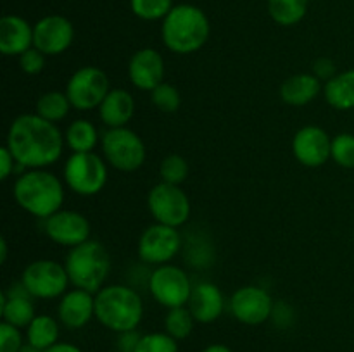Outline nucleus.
<instances>
[{
	"label": "nucleus",
	"instance_id": "nucleus-34",
	"mask_svg": "<svg viewBox=\"0 0 354 352\" xmlns=\"http://www.w3.org/2000/svg\"><path fill=\"white\" fill-rule=\"evenodd\" d=\"M135 352H178V340L166 331L142 335L138 347Z\"/></svg>",
	"mask_w": 354,
	"mask_h": 352
},
{
	"label": "nucleus",
	"instance_id": "nucleus-29",
	"mask_svg": "<svg viewBox=\"0 0 354 352\" xmlns=\"http://www.w3.org/2000/svg\"><path fill=\"white\" fill-rule=\"evenodd\" d=\"M194 324H196V317L190 313L189 306L173 307V309H168L165 316V331L178 342L185 340L192 333Z\"/></svg>",
	"mask_w": 354,
	"mask_h": 352
},
{
	"label": "nucleus",
	"instance_id": "nucleus-12",
	"mask_svg": "<svg viewBox=\"0 0 354 352\" xmlns=\"http://www.w3.org/2000/svg\"><path fill=\"white\" fill-rule=\"evenodd\" d=\"M182 248V237L178 228L154 223L145 228L138 237V257L151 266L169 264Z\"/></svg>",
	"mask_w": 354,
	"mask_h": 352
},
{
	"label": "nucleus",
	"instance_id": "nucleus-24",
	"mask_svg": "<svg viewBox=\"0 0 354 352\" xmlns=\"http://www.w3.org/2000/svg\"><path fill=\"white\" fill-rule=\"evenodd\" d=\"M324 97L330 107L337 110L354 109V69L337 72L324 86Z\"/></svg>",
	"mask_w": 354,
	"mask_h": 352
},
{
	"label": "nucleus",
	"instance_id": "nucleus-26",
	"mask_svg": "<svg viewBox=\"0 0 354 352\" xmlns=\"http://www.w3.org/2000/svg\"><path fill=\"white\" fill-rule=\"evenodd\" d=\"M59 342V321L50 314H37L26 328V344L47 351Z\"/></svg>",
	"mask_w": 354,
	"mask_h": 352
},
{
	"label": "nucleus",
	"instance_id": "nucleus-20",
	"mask_svg": "<svg viewBox=\"0 0 354 352\" xmlns=\"http://www.w3.org/2000/svg\"><path fill=\"white\" fill-rule=\"evenodd\" d=\"M33 297L26 292L23 283L10 285L0 293V314L2 321L14 324L17 328H28V324L37 316L35 313Z\"/></svg>",
	"mask_w": 354,
	"mask_h": 352
},
{
	"label": "nucleus",
	"instance_id": "nucleus-22",
	"mask_svg": "<svg viewBox=\"0 0 354 352\" xmlns=\"http://www.w3.org/2000/svg\"><path fill=\"white\" fill-rule=\"evenodd\" d=\"M133 114L135 99L124 88H111L99 107V117L107 128H124Z\"/></svg>",
	"mask_w": 354,
	"mask_h": 352
},
{
	"label": "nucleus",
	"instance_id": "nucleus-17",
	"mask_svg": "<svg viewBox=\"0 0 354 352\" xmlns=\"http://www.w3.org/2000/svg\"><path fill=\"white\" fill-rule=\"evenodd\" d=\"M166 66L161 52L145 47L135 52L128 62V78L135 88L142 92H152L165 81Z\"/></svg>",
	"mask_w": 354,
	"mask_h": 352
},
{
	"label": "nucleus",
	"instance_id": "nucleus-30",
	"mask_svg": "<svg viewBox=\"0 0 354 352\" xmlns=\"http://www.w3.org/2000/svg\"><path fill=\"white\" fill-rule=\"evenodd\" d=\"M189 162L185 157L178 154H169L159 164V176L161 182L169 183V185H182L189 178Z\"/></svg>",
	"mask_w": 354,
	"mask_h": 352
},
{
	"label": "nucleus",
	"instance_id": "nucleus-9",
	"mask_svg": "<svg viewBox=\"0 0 354 352\" xmlns=\"http://www.w3.org/2000/svg\"><path fill=\"white\" fill-rule=\"evenodd\" d=\"M66 95L76 110L99 109L102 100L111 92L106 72L97 66H83L76 69L66 83Z\"/></svg>",
	"mask_w": 354,
	"mask_h": 352
},
{
	"label": "nucleus",
	"instance_id": "nucleus-21",
	"mask_svg": "<svg viewBox=\"0 0 354 352\" xmlns=\"http://www.w3.org/2000/svg\"><path fill=\"white\" fill-rule=\"evenodd\" d=\"M189 309L197 323H214L223 314L225 297L220 286L211 282L197 283L189 300Z\"/></svg>",
	"mask_w": 354,
	"mask_h": 352
},
{
	"label": "nucleus",
	"instance_id": "nucleus-7",
	"mask_svg": "<svg viewBox=\"0 0 354 352\" xmlns=\"http://www.w3.org/2000/svg\"><path fill=\"white\" fill-rule=\"evenodd\" d=\"M107 166L106 159L95 152L71 154L62 169L66 186L76 195H97L107 183Z\"/></svg>",
	"mask_w": 354,
	"mask_h": 352
},
{
	"label": "nucleus",
	"instance_id": "nucleus-36",
	"mask_svg": "<svg viewBox=\"0 0 354 352\" xmlns=\"http://www.w3.org/2000/svg\"><path fill=\"white\" fill-rule=\"evenodd\" d=\"M45 57L47 55L41 54L38 48L31 47L30 50H26L24 54L19 55V68L24 75H40L45 68Z\"/></svg>",
	"mask_w": 354,
	"mask_h": 352
},
{
	"label": "nucleus",
	"instance_id": "nucleus-15",
	"mask_svg": "<svg viewBox=\"0 0 354 352\" xmlns=\"http://www.w3.org/2000/svg\"><path fill=\"white\" fill-rule=\"evenodd\" d=\"M44 221L45 235L54 244L73 248L90 240V233H92L90 221L86 219L85 214L78 213V211L61 209Z\"/></svg>",
	"mask_w": 354,
	"mask_h": 352
},
{
	"label": "nucleus",
	"instance_id": "nucleus-5",
	"mask_svg": "<svg viewBox=\"0 0 354 352\" xmlns=\"http://www.w3.org/2000/svg\"><path fill=\"white\" fill-rule=\"evenodd\" d=\"M69 282L75 289L97 293L106 286L111 273V255L99 240H86L69 248L64 259Z\"/></svg>",
	"mask_w": 354,
	"mask_h": 352
},
{
	"label": "nucleus",
	"instance_id": "nucleus-2",
	"mask_svg": "<svg viewBox=\"0 0 354 352\" xmlns=\"http://www.w3.org/2000/svg\"><path fill=\"white\" fill-rule=\"evenodd\" d=\"M211 24L206 12L192 3H178L161 23L162 43L178 55H190L207 43Z\"/></svg>",
	"mask_w": 354,
	"mask_h": 352
},
{
	"label": "nucleus",
	"instance_id": "nucleus-33",
	"mask_svg": "<svg viewBox=\"0 0 354 352\" xmlns=\"http://www.w3.org/2000/svg\"><path fill=\"white\" fill-rule=\"evenodd\" d=\"M332 161L344 169H354L353 133H339L332 138Z\"/></svg>",
	"mask_w": 354,
	"mask_h": 352
},
{
	"label": "nucleus",
	"instance_id": "nucleus-28",
	"mask_svg": "<svg viewBox=\"0 0 354 352\" xmlns=\"http://www.w3.org/2000/svg\"><path fill=\"white\" fill-rule=\"evenodd\" d=\"M310 0H268L270 17L280 26L301 23L308 12Z\"/></svg>",
	"mask_w": 354,
	"mask_h": 352
},
{
	"label": "nucleus",
	"instance_id": "nucleus-4",
	"mask_svg": "<svg viewBox=\"0 0 354 352\" xmlns=\"http://www.w3.org/2000/svg\"><path fill=\"white\" fill-rule=\"evenodd\" d=\"M95 317L114 333L137 330L144 317V300L131 286L106 285L95 293Z\"/></svg>",
	"mask_w": 354,
	"mask_h": 352
},
{
	"label": "nucleus",
	"instance_id": "nucleus-1",
	"mask_svg": "<svg viewBox=\"0 0 354 352\" xmlns=\"http://www.w3.org/2000/svg\"><path fill=\"white\" fill-rule=\"evenodd\" d=\"M7 148L23 169H45L55 164L64 150V135L55 123L33 114H21L7 131Z\"/></svg>",
	"mask_w": 354,
	"mask_h": 352
},
{
	"label": "nucleus",
	"instance_id": "nucleus-43",
	"mask_svg": "<svg viewBox=\"0 0 354 352\" xmlns=\"http://www.w3.org/2000/svg\"><path fill=\"white\" fill-rule=\"evenodd\" d=\"M19 352H44V351H40V349L33 347V345H30V344H24L23 349H21Z\"/></svg>",
	"mask_w": 354,
	"mask_h": 352
},
{
	"label": "nucleus",
	"instance_id": "nucleus-18",
	"mask_svg": "<svg viewBox=\"0 0 354 352\" xmlns=\"http://www.w3.org/2000/svg\"><path fill=\"white\" fill-rule=\"evenodd\" d=\"M95 317V293L82 289H71L61 297L57 320L69 330H80Z\"/></svg>",
	"mask_w": 354,
	"mask_h": 352
},
{
	"label": "nucleus",
	"instance_id": "nucleus-6",
	"mask_svg": "<svg viewBox=\"0 0 354 352\" xmlns=\"http://www.w3.org/2000/svg\"><path fill=\"white\" fill-rule=\"evenodd\" d=\"M100 145L106 162L118 171H137L147 157L144 140L128 126L107 128L100 138Z\"/></svg>",
	"mask_w": 354,
	"mask_h": 352
},
{
	"label": "nucleus",
	"instance_id": "nucleus-11",
	"mask_svg": "<svg viewBox=\"0 0 354 352\" xmlns=\"http://www.w3.org/2000/svg\"><path fill=\"white\" fill-rule=\"evenodd\" d=\"M147 207L156 223L173 228L183 226L192 213L190 199L183 192L182 186L169 185L165 182L158 183L149 190Z\"/></svg>",
	"mask_w": 354,
	"mask_h": 352
},
{
	"label": "nucleus",
	"instance_id": "nucleus-39",
	"mask_svg": "<svg viewBox=\"0 0 354 352\" xmlns=\"http://www.w3.org/2000/svg\"><path fill=\"white\" fill-rule=\"evenodd\" d=\"M16 166H19L16 162V159H14L12 152L7 148V145H3L2 148H0V178L2 179H7L10 175L14 173V169H16Z\"/></svg>",
	"mask_w": 354,
	"mask_h": 352
},
{
	"label": "nucleus",
	"instance_id": "nucleus-19",
	"mask_svg": "<svg viewBox=\"0 0 354 352\" xmlns=\"http://www.w3.org/2000/svg\"><path fill=\"white\" fill-rule=\"evenodd\" d=\"M33 47V26L24 17L7 14L0 19V52L6 57H19Z\"/></svg>",
	"mask_w": 354,
	"mask_h": 352
},
{
	"label": "nucleus",
	"instance_id": "nucleus-13",
	"mask_svg": "<svg viewBox=\"0 0 354 352\" xmlns=\"http://www.w3.org/2000/svg\"><path fill=\"white\" fill-rule=\"evenodd\" d=\"M272 295L263 286L244 285L235 290L230 297V313L239 323L258 326L273 316Z\"/></svg>",
	"mask_w": 354,
	"mask_h": 352
},
{
	"label": "nucleus",
	"instance_id": "nucleus-40",
	"mask_svg": "<svg viewBox=\"0 0 354 352\" xmlns=\"http://www.w3.org/2000/svg\"><path fill=\"white\" fill-rule=\"evenodd\" d=\"M44 352H83V351L78 347V345L69 344V342H57V344H54L52 347H48L47 351Z\"/></svg>",
	"mask_w": 354,
	"mask_h": 352
},
{
	"label": "nucleus",
	"instance_id": "nucleus-42",
	"mask_svg": "<svg viewBox=\"0 0 354 352\" xmlns=\"http://www.w3.org/2000/svg\"><path fill=\"white\" fill-rule=\"evenodd\" d=\"M7 261V240L6 238H2L0 240V262H6Z\"/></svg>",
	"mask_w": 354,
	"mask_h": 352
},
{
	"label": "nucleus",
	"instance_id": "nucleus-10",
	"mask_svg": "<svg viewBox=\"0 0 354 352\" xmlns=\"http://www.w3.org/2000/svg\"><path fill=\"white\" fill-rule=\"evenodd\" d=\"M149 292L156 302L162 307H183L189 306L192 297L194 285L189 275L180 266L162 264L158 266L149 276Z\"/></svg>",
	"mask_w": 354,
	"mask_h": 352
},
{
	"label": "nucleus",
	"instance_id": "nucleus-16",
	"mask_svg": "<svg viewBox=\"0 0 354 352\" xmlns=\"http://www.w3.org/2000/svg\"><path fill=\"white\" fill-rule=\"evenodd\" d=\"M292 154L304 168H320L332 159V138L324 128L308 124L292 138Z\"/></svg>",
	"mask_w": 354,
	"mask_h": 352
},
{
	"label": "nucleus",
	"instance_id": "nucleus-14",
	"mask_svg": "<svg viewBox=\"0 0 354 352\" xmlns=\"http://www.w3.org/2000/svg\"><path fill=\"white\" fill-rule=\"evenodd\" d=\"M75 41V26L68 17L50 14L33 24V47L44 55H61Z\"/></svg>",
	"mask_w": 354,
	"mask_h": 352
},
{
	"label": "nucleus",
	"instance_id": "nucleus-8",
	"mask_svg": "<svg viewBox=\"0 0 354 352\" xmlns=\"http://www.w3.org/2000/svg\"><path fill=\"white\" fill-rule=\"evenodd\" d=\"M21 283L33 299L52 300L64 295L71 282L64 264L52 259H37L23 269Z\"/></svg>",
	"mask_w": 354,
	"mask_h": 352
},
{
	"label": "nucleus",
	"instance_id": "nucleus-23",
	"mask_svg": "<svg viewBox=\"0 0 354 352\" xmlns=\"http://www.w3.org/2000/svg\"><path fill=\"white\" fill-rule=\"evenodd\" d=\"M322 90V81L313 75V72H299L286 81L280 86V97L287 106L304 107L313 102Z\"/></svg>",
	"mask_w": 354,
	"mask_h": 352
},
{
	"label": "nucleus",
	"instance_id": "nucleus-3",
	"mask_svg": "<svg viewBox=\"0 0 354 352\" xmlns=\"http://www.w3.org/2000/svg\"><path fill=\"white\" fill-rule=\"evenodd\" d=\"M14 199L28 214L47 219L62 209L64 185L47 169H28L14 182Z\"/></svg>",
	"mask_w": 354,
	"mask_h": 352
},
{
	"label": "nucleus",
	"instance_id": "nucleus-41",
	"mask_svg": "<svg viewBox=\"0 0 354 352\" xmlns=\"http://www.w3.org/2000/svg\"><path fill=\"white\" fill-rule=\"evenodd\" d=\"M201 352H232V349L227 347V345H223V344H211V345H207L206 349H203Z\"/></svg>",
	"mask_w": 354,
	"mask_h": 352
},
{
	"label": "nucleus",
	"instance_id": "nucleus-31",
	"mask_svg": "<svg viewBox=\"0 0 354 352\" xmlns=\"http://www.w3.org/2000/svg\"><path fill=\"white\" fill-rule=\"evenodd\" d=\"M173 7V0H130L131 12L142 21H162Z\"/></svg>",
	"mask_w": 354,
	"mask_h": 352
},
{
	"label": "nucleus",
	"instance_id": "nucleus-38",
	"mask_svg": "<svg viewBox=\"0 0 354 352\" xmlns=\"http://www.w3.org/2000/svg\"><path fill=\"white\" fill-rule=\"evenodd\" d=\"M142 335L137 330L123 331V333H118L116 340V349L118 352H135L138 347V342H140Z\"/></svg>",
	"mask_w": 354,
	"mask_h": 352
},
{
	"label": "nucleus",
	"instance_id": "nucleus-44",
	"mask_svg": "<svg viewBox=\"0 0 354 352\" xmlns=\"http://www.w3.org/2000/svg\"><path fill=\"white\" fill-rule=\"evenodd\" d=\"M353 242H354V237H353Z\"/></svg>",
	"mask_w": 354,
	"mask_h": 352
},
{
	"label": "nucleus",
	"instance_id": "nucleus-32",
	"mask_svg": "<svg viewBox=\"0 0 354 352\" xmlns=\"http://www.w3.org/2000/svg\"><path fill=\"white\" fill-rule=\"evenodd\" d=\"M151 102L161 113L171 114L180 109L182 97H180V92L176 86H173L171 83L162 81L161 85H158L151 92Z\"/></svg>",
	"mask_w": 354,
	"mask_h": 352
},
{
	"label": "nucleus",
	"instance_id": "nucleus-27",
	"mask_svg": "<svg viewBox=\"0 0 354 352\" xmlns=\"http://www.w3.org/2000/svg\"><path fill=\"white\" fill-rule=\"evenodd\" d=\"M71 102H69L66 92H59V90H48V92L41 93L35 106V113L44 119L50 121V123H59V121L66 119L71 109Z\"/></svg>",
	"mask_w": 354,
	"mask_h": 352
},
{
	"label": "nucleus",
	"instance_id": "nucleus-35",
	"mask_svg": "<svg viewBox=\"0 0 354 352\" xmlns=\"http://www.w3.org/2000/svg\"><path fill=\"white\" fill-rule=\"evenodd\" d=\"M23 345L24 342L21 328L2 321L0 323V352H19Z\"/></svg>",
	"mask_w": 354,
	"mask_h": 352
},
{
	"label": "nucleus",
	"instance_id": "nucleus-25",
	"mask_svg": "<svg viewBox=\"0 0 354 352\" xmlns=\"http://www.w3.org/2000/svg\"><path fill=\"white\" fill-rule=\"evenodd\" d=\"M100 138L102 137L99 135L97 126L88 119H75L64 133V141L71 148L73 154L93 152Z\"/></svg>",
	"mask_w": 354,
	"mask_h": 352
},
{
	"label": "nucleus",
	"instance_id": "nucleus-37",
	"mask_svg": "<svg viewBox=\"0 0 354 352\" xmlns=\"http://www.w3.org/2000/svg\"><path fill=\"white\" fill-rule=\"evenodd\" d=\"M311 72H313L320 81L327 83L328 79H332L337 75V68H335V62L332 61V59L320 57L313 62V71Z\"/></svg>",
	"mask_w": 354,
	"mask_h": 352
}]
</instances>
